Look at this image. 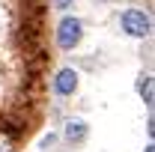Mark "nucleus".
<instances>
[{"label":"nucleus","mask_w":155,"mask_h":152,"mask_svg":"<svg viewBox=\"0 0 155 152\" xmlns=\"http://www.w3.org/2000/svg\"><path fill=\"white\" fill-rule=\"evenodd\" d=\"M45 30V6L39 0H24V21H21V33L27 36V45H39Z\"/></svg>","instance_id":"1"},{"label":"nucleus","mask_w":155,"mask_h":152,"mask_svg":"<svg viewBox=\"0 0 155 152\" xmlns=\"http://www.w3.org/2000/svg\"><path fill=\"white\" fill-rule=\"evenodd\" d=\"M81 39H84V24L72 15H66V18L57 24V45L63 51H72L81 45Z\"/></svg>","instance_id":"2"},{"label":"nucleus","mask_w":155,"mask_h":152,"mask_svg":"<svg viewBox=\"0 0 155 152\" xmlns=\"http://www.w3.org/2000/svg\"><path fill=\"white\" fill-rule=\"evenodd\" d=\"M119 21H122V30H125L128 36H134V39L149 36V30H152V24H149V15H146L143 9H125Z\"/></svg>","instance_id":"3"},{"label":"nucleus","mask_w":155,"mask_h":152,"mask_svg":"<svg viewBox=\"0 0 155 152\" xmlns=\"http://www.w3.org/2000/svg\"><path fill=\"white\" fill-rule=\"evenodd\" d=\"M78 90V72L75 69H60L54 78V93L57 95H72Z\"/></svg>","instance_id":"4"},{"label":"nucleus","mask_w":155,"mask_h":152,"mask_svg":"<svg viewBox=\"0 0 155 152\" xmlns=\"http://www.w3.org/2000/svg\"><path fill=\"white\" fill-rule=\"evenodd\" d=\"M87 134H90V128H87V122H84V119H69V122H66L63 137H66L69 143H84V140H87Z\"/></svg>","instance_id":"5"},{"label":"nucleus","mask_w":155,"mask_h":152,"mask_svg":"<svg viewBox=\"0 0 155 152\" xmlns=\"http://www.w3.org/2000/svg\"><path fill=\"white\" fill-rule=\"evenodd\" d=\"M137 93L143 95V104H152V78H149V75L140 78V84H137Z\"/></svg>","instance_id":"6"},{"label":"nucleus","mask_w":155,"mask_h":152,"mask_svg":"<svg viewBox=\"0 0 155 152\" xmlns=\"http://www.w3.org/2000/svg\"><path fill=\"white\" fill-rule=\"evenodd\" d=\"M0 152H12V137L6 131H0Z\"/></svg>","instance_id":"7"},{"label":"nucleus","mask_w":155,"mask_h":152,"mask_svg":"<svg viewBox=\"0 0 155 152\" xmlns=\"http://www.w3.org/2000/svg\"><path fill=\"white\" fill-rule=\"evenodd\" d=\"M72 3H75V0H51V6H54V9H69Z\"/></svg>","instance_id":"8"},{"label":"nucleus","mask_w":155,"mask_h":152,"mask_svg":"<svg viewBox=\"0 0 155 152\" xmlns=\"http://www.w3.org/2000/svg\"><path fill=\"white\" fill-rule=\"evenodd\" d=\"M143 152H155V149H152V143H149V146H146V149H143Z\"/></svg>","instance_id":"9"}]
</instances>
